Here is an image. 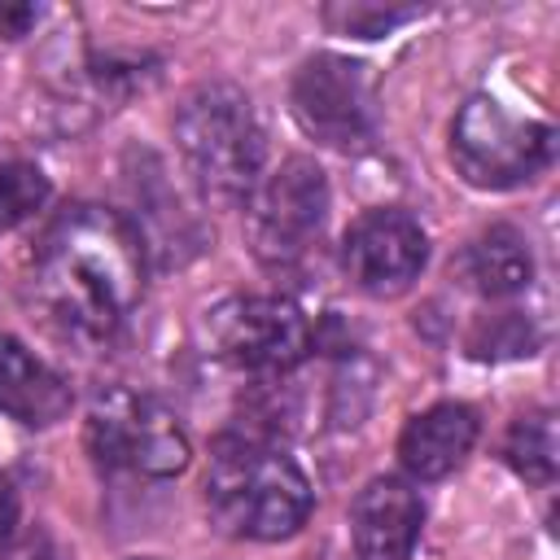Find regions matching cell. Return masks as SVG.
Returning a JSON list of instances; mask_svg holds the SVG:
<instances>
[{
	"label": "cell",
	"mask_w": 560,
	"mask_h": 560,
	"mask_svg": "<svg viewBox=\"0 0 560 560\" xmlns=\"http://www.w3.org/2000/svg\"><path fill=\"white\" fill-rule=\"evenodd\" d=\"M503 464L529 481V486H551L560 468V433H556V411L534 407L521 411L508 433H503Z\"/></svg>",
	"instance_id": "14"
},
{
	"label": "cell",
	"mask_w": 560,
	"mask_h": 560,
	"mask_svg": "<svg viewBox=\"0 0 560 560\" xmlns=\"http://www.w3.org/2000/svg\"><path fill=\"white\" fill-rule=\"evenodd\" d=\"M424 529V499L407 477H372L350 503L359 560H411Z\"/></svg>",
	"instance_id": "10"
},
{
	"label": "cell",
	"mask_w": 560,
	"mask_h": 560,
	"mask_svg": "<svg viewBox=\"0 0 560 560\" xmlns=\"http://www.w3.org/2000/svg\"><path fill=\"white\" fill-rule=\"evenodd\" d=\"M88 455L109 472H140V477H175L192 459V442L179 416L131 389L96 394L83 429Z\"/></svg>",
	"instance_id": "5"
},
{
	"label": "cell",
	"mask_w": 560,
	"mask_h": 560,
	"mask_svg": "<svg viewBox=\"0 0 560 560\" xmlns=\"http://www.w3.org/2000/svg\"><path fill=\"white\" fill-rule=\"evenodd\" d=\"M52 197L48 175L35 162H0V232L35 219Z\"/></svg>",
	"instance_id": "16"
},
{
	"label": "cell",
	"mask_w": 560,
	"mask_h": 560,
	"mask_svg": "<svg viewBox=\"0 0 560 560\" xmlns=\"http://www.w3.org/2000/svg\"><path fill=\"white\" fill-rule=\"evenodd\" d=\"M127 560H158V556H127Z\"/></svg>",
	"instance_id": "21"
},
{
	"label": "cell",
	"mask_w": 560,
	"mask_h": 560,
	"mask_svg": "<svg viewBox=\"0 0 560 560\" xmlns=\"http://www.w3.org/2000/svg\"><path fill=\"white\" fill-rule=\"evenodd\" d=\"M538 350V328L521 311H499L472 324L468 332V354L472 359H521Z\"/></svg>",
	"instance_id": "15"
},
{
	"label": "cell",
	"mask_w": 560,
	"mask_h": 560,
	"mask_svg": "<svg viewBox=\"0 0 560 560\" xmlns=\"http://www.w3.org/2000/svg\"><path fill=\"white\" fill-rule=\"evenodd\" d=\"M13 529H18V490H13V481L0 472V542H9Z\"/></svg>",
	"instance_id": "20"
},
{
	"label": "cell",
	"mask_w": 560,
	"mask_h": 560,
	"mask_svg": "<svg viewBox=\"0 0 560 560\" xmlns=\"http://www.w3.org/2000/svg\"><path fill=\"white\" fill-rule=\"evenodd\" d=\"M411 18H420L416 4H368V0H346V4H328L324 22L337 35H354V39H381L394 35L398 26H407Z\"/></svg>",
	"instance_id": "17"
},
{
	"label": "cell",
	"mask_w": 560,
	"mask_h": 560,
	"mask_svg": "<svg viewBox=\"0 0 560 560\" xmlns=\"http://www.w3.org/2000/svg\"><path fill=\"white\" fill-rule=\"evenodd\" d=\"M328 175L319 162L293 153L245 197V236L258 262L293 267L328 223Z\"/></svg>",
	"instance_id": "6"
},
{
	"label": "cell",
	"mask_w": 560,
	"mask_h": 560,
	"mask_svg": "<svg viewBox=\"0 0 560 560\" xmlns=\"http://www.w3.org/2000/svg\"><path fill=\"white\" fill-rule=\"evenodd\" d=\"M481 420L468 402H433L411 416L398 433V464L411 481H442L451 477L477 446Z\"/></svg>",
	"instance_id": "11"
},
{
	"label": "cell",
	"mask_w": 560,
	"mask_h": 560,
	"mask_svg": "<svg viewBox=\"0 0 560 560\" xmlns=\"http://www.w3.org/2000/svg\"><path fill=\"white\" fill-rule=\"evenodd\" d=\"M35 22H39V9L35 4H0V35L4 39H22Z\"/></svg>",
	"instance_id": "19"
},
{
	"label": "cell",
	"mask_w": 560,
	"mask_h": 560,
	"mask_svg": "<svg viewBox=\"0 0 560 560\" xmlns=\"http://www.w3.org/2000/svg\"><path fill=\"white\" fill-rule=\"evenodd\" d=\"M429 262V236L416 214L398 206L363 210L341 236V271L368 298L407 293Z\"/></svg>",
	"instance_id": "9"
},
{
	"label": "cell",
	"mask_w": 560,
	"mask_h": 560,
	"mask_svg": "<svg viewBox=\"0 0 560 560\" xmlns=\"http://www.w3.org/2000/svg\"><path fill=\"white\" fill-rule=\"evenodd\" d=\"M144 293V236L109 206L61 210L35 245V302L74 341H109Z\"/></svg>",
	"instance_id": "1"
},
{
	"label": "cell",
	"mask_w": 560,
	"mask_h": 560,
	"mask_svg": "<svg viewBox=\"0 0 560 560\" xmlns=\"http://www.w3.org/2000/svg\"><path fill=\"white\" fill-rule=\"evenodd\" d=\"M289 105L298 127L337 153H354L376 136V88L372 70L341 52H315L298 66Z\"/></svg>",
	"instance_id": "8"
},
{
	"label": "cell",
	"mask_w": 560,
	"mask_h": 560,
	"mask_svg": "<svg viewBox=\"0 0 560 560\" xmlns=\"http://www.w3.org/2000/svg\"><path fill=\"white\" fill-rule=\"evenodd\" d=\"M556 131L542 118L512 114L499 96H468L451 118V166L464 184L503 192L551 166Z\"/></svg>",
	"instance_id": "4"
},
{
	"label": "cell",
	"mask_w": 560,
	"mask_h": 560,
	"mask_svg": "<svg viewBox=\"0 0 560 560\" xmlns=\"http://www.w3.org/2000/svg\"><path fill=\"white\" fill-rule=\"evenodd\" d=\"M459 276L468 289H477L490 302L516 298L529 289L534 280V254L529 241L512 228V223H490L486 232H477L464 254H459Z\"/></svg>",
	"instance_id": "13"
},
{
	"label": "cell",
	"mask_w": 560,
	"mask_h": 560,
	"mask_svg": "<svg viewBox=\"0 0 560 560\" xmlns=\"http://www.w3.org/2000/svg\"><path fill=\"white\" fill-rule=\"evenodd\" d=\"M0 560H61V547L48 529H13L9 542H0Z\"/></svg>",
	"instance_id": "18"
},
{
	"label": "cell",
	"mask_w": 560,
	"mask_h": 560,
	"mask_svg": "<svg viewBox=\"0 0 560 560\" xmlns=\"http://www.w3.org/2000/svg\"><path fill=\"white\" fill-rule=\"evenodd\" d=\"M175 149L206 201L236 206L262 179L267 136L254 114V101L236 83L210 79L179 101Z\"/></svg>",
	"instance_id": "3"
},
{
	"label": "cell",
	"mask_w": 560,
	"mask_h": 560,
	"mask_svg": "<svg viewBox=\"0 0 560 560\" xmlns=\"http://www.w3.org/2000/svg\"><path fill=\"white\" fill-rule=\"evenodd\" d=\"M311 477L267 438L232 433L214 446L206 472V512L219 534L280 542L311 521Z\"/></svg>",
	"instance_id": "2"
},
{
	"label": "cell",
	"mask_w": 560,
	"mask_h": 560,
	"mask_svg": "<svg viewBox=\"0 0 560 560\" xmlns=\"http://www.w3.org/2000/svg\"><path fill=\"white\" fill-rule=\"evenodd\" d=\"M201 332L214 359H223L228 368L267 372V376L293 372L315 346V328L306 311L276 293L223 298L219 306L206 311Z\"/></svg>",
	"instance_id": "7"
},
{
	"label": "cell",
	"mask_w": 560,
	"mask_h": 560,
	"mask_svg": "<svg viewBox=\"0 0 560 560\" xmlns=\"http://www.w3.org/2000/svg\"><path fill=\"white\" fill-rule=\"evenodd\" d=\"M74 407L70 381L18 337H0V411L26 429H48Z\"/></svg>",
	"instance_id": "12"
}]
</instances>
